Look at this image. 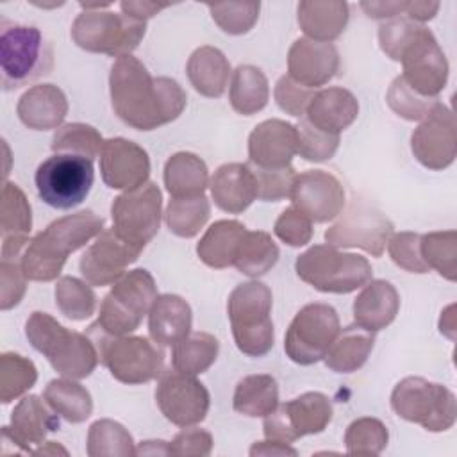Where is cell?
<instances>
[{"label": "cell", "mask_w": 457, "mask_h": 457, "mask_svg": "<svg viewBox=\"0 0 457 457\" xmlns=\"http://www.w3.org/2000/svg\"><path fill=\"white\" fill-rule=\"evenodd\" d=\"M220 352V341L209 332H189L184 339L173 345V370L186 375H200L207 371Z\"/></svg>", "instance_id": "39"}, {"label": "cell", "mask_w": 457, "mask_h": 457, "mask_svg": "<svg viewBox=\"0 0 457 457\" xmlns=\"http://www.w3.org/2000/svg\"><path fill=\"white\" fill-rule=\"evenodd\" d=\"M164 186L171 198L202 196L209 186L207 164L191 152H177L164 164Z\"/></svg>", "instance_id": "35"}, {"label": "cell", "mask_w": 457, "mask_h": 457, "mask_svg": "<svg viewBox=\"0 0 457 457\" xmlns=\"http://www.w3.org/2000/svg\"><path fill=\"white\" fill-rule=\"evenodd\" d=\"M93 180V161L73 154H54L37 166L34 175L39 198L62 211L80 205L89 195Z\"/></svg>", "instance_id": "11"}, {"label": "cell", "mask_w": 457, "mask_h": 457, "mask_svg": "<svg viewBox=\"0 0 457 457\" xmlns=\"http://www.w3.org/2000/svg\"><path fill=\"white\" fill-rule=\"evenodd\" d=\"M89 457H129L136 455L130 432L118 421L98 420L87 430Z\"/></svg>", "instance_id": "42"}, {"label": "cell", "mask_w": 457, "mask_h": 457, "mask_svg": "<svg viewBox=\"0 0 457 457\" xmlns=\"http://www.w3.org/2000/svg\"><path fill=\"white\" fill-rule=\"evenodd\" d=\"M298 25L309 39L330 43L343 34L350 11L343 0H305L298 4Z\"/></svg>", "instance_id": "31"}, {"label": "cell", "mask_w": 457, "mask_h": 457, "mask_svg": "<svg viewBox=\"0 0 457 457\" xmlns=\"http://www.w3.org/2000/svg\"><path fill=\"white\" fill-rule=\"evenodd\" d=\"M155 402L168 421L177 427H191L205 420L211 396L196 377L170 370L159 377Z\"/></svg>", "instance_id": "16"}, {"label": "cell", "mask_w": 457, "mask_h": 457, "mask_svg": "<svg viewBox=\"0 0 457 457\" xmlns=\"http://www.w3.org/2000/svg\"><path fill=\"white\" fill-rule=\"evenodd\" d=\"M100 175L111 189L130 191L148 182V154L125 137L105 139L100 150Z\"/></svg>", "instance_id": "21"}, {"label": "cell", "mask_w": 457, "mask_h": 457, "mask_svg": "<svg viewBox=\"0 0 457 457\" xmlns=\"http://www.w3.org/2000/svg\"><path fill=\"white\" fill-rule=\"evenodd\" d=\"M104 232V218L93 211H79L52 221L25 246L20 266L29 280H55L70 253L86 246L87 241Z\"/></svg>", "instance_id": "2"}, {"label": "cell", "mask_w": 457, "mask_h": 457, "mask_svg": "<svg viewBox=\"0 0 457 457\" xmlns=\"http://www.w3.org/2000/svg\"><path fill=\"white\" fill-rule=\"evenodd\" d=\"M25 336L32 348L43 353L52 368L66 378L89 377L100 361L89 336L68 330L48 312L34 311L25 323Z\"/></svg>", "instance_id": "3"}, {"label": "cell", "mask_w": 457, "mask_h": 457, "mask_svg": "<svg viewBox=\"0 0 457 457\" xmlns=\"http://www.w3.org/2000/svg\"><path fill=\"white\" fill-rule=\"evenodd\" d=\"M250 455L252 457H259V455H266V457L268 455H291V457H295V455H298V452L286 443L266 439V441L253 443L250 448Z\"/></svg>", "instance_id": "61"}, {"label": "cell", "mask_w": 457, "mask_h": 457, "mask_svg": "<svg viewBox=\"0 0 457 457\" xmlns=\"http://www.w3.org/2000/svg\"><path fill=\"white\" fill-rule=\"evenodd\" d=\"M146 32V21L112 11H82L71 25L73 43L93 54L130 55Z\"/></svg>", "instance_id": "10"}, {"label": "cell", "mask_w": 457, "mask_h": 457, "mask_svg": "<svg viewBox=\"0 0 457 457\" xmlns=\"http://www.w3.org/2000/svg\"><path fill=\"white\" fill-rule=\"evenodd\" d=\"M102 364L123 384H145L162 373L164 352L155 341L143 336H109L96 323L87 334Z\"/></svg>", "instance_id": "6"}, {"label": "cell", "mask_w": 457, "mask_h": 457, "mask_svg": "<svg viewBox=\"0 0 457 457\" xmlns=\"http://www.w3.org/2000/svg\"><path fill=\"white\" fill-rule=\"evenodd\" d=\"M32 453H36V455H57V453L68 455V452H66L61 445H57L55 441H45L43 445H39L37 448H34Z\"/></svg>", "instance_id": "63"}, {"label": "cell", "mask_w": 457, "mask_h": 457, "mask_svg": "<svg viewBox=\"0 0 457 457\" xmlns=\"http://www.w3.org/2000/svg\"><path fill=\"white\" fill-rule=\"evenodd\" d=\"M187 79L196 93L207 98H220L230 79V62L216 46H200L187 59Z\"/></svg>", "instance_id": "32"}, {"label": "cell", "mask_w": 457, "mask_h": 457, "mask_svg": "<svg viewBox=\"0 0 457 457\" xmlns=\"http://www.w3.org/2000/svg\"><path fill=\"white\" fill-rule=\"evenodd\" d=\"M211 18L227 34L239 36L246 34L259 20V2H227V4H207Z\"/></svg>", "instance_id": "49"}, {"label": "cell", "mask_w": 457, "mask_h": 457, "mask_svg": "<svg viewBox=\"0 0 457 457\" xmlns=\"http://www.w3.org/2000/svg\"><path fill=\"white\" fill-rule=\"evenodd\" d=\"M20 121L32 130L61 127L68 114L66 95L54 84H39L27 89L16 105Z\"/></svg>", "instance_id": "27"}, {"label": "cell", "mask_w": 457, "mask_h": 457, "mask_svg": "<svg viewBox=\"0 0 457 457\" xmlns=\"http://www.w3.org/2000/svg\"><path fill=\"white\" fill-rule=\"evenodd\" d=\"M104 141L105 139L95 127L86 123H68L59 127L50 146L54 154H73L93 161L100 155Z\"/></svg>", "instance_id": "46"}, {"label": "cell", "mask_w": 457, "mask_h": 457, "mask_svg": "<svg viewBox=\"0 0 457 457\" xmlns=\"http://www.w3.org/2000/svg\"><path fill=\"white\" fill-rule=\"evenodd\" d=\"M27 277L20 266V261H2L0 262V309L9 311L16 307L25 291Z\"/></svg>", "instance_id": "56"}, {"label": "cell", "mask_w": 457, "mask_h": 457, "mask_svg": "<svg viewBox=\"0 0 457 457\" xmlns=\"http://www.w3.org/2000/svg\"><path fill=\"white\" fill-rule=\"evenodd\" d=\"M330 420L332 403L328 396L318 391H309L287 403L277 405L266 414L262 432L266 439L291 445L303 436L323 432Z\"/></svg>", "instance_id": "13"}, {"label": "cell", "mask_w": 457, "mask_h": 457, "mask_svg": "<svg viewBox=\"0 0 457 457\" xmlns=\"http://www.w3.org/2000/svg\"><path fill=\"white\" fill-rule=\"evenodd\" d=\"M137 455H170L166 441H143L139 448H136Z\"/></svg>", "instance_id": "62"}, {"label": "cell", "mask_w": 457, "mask_h": 457, "mask_svg": "<svg viewBox=\"0 0 457 457\" xmlns=\"http://www.w3.org/2000/svg\"><path fill=\"white\" fill-rule=\"evenodd\" d=\"M359 114V102L345 87H325L314 93L311 98L305 120L316 129L336 134L348 129Z\"/></svg>", "instance_id": "28"}, {"label": "cell", "mask_w": 457, "mask_h": 457, "mask_svg": "<svg viewBox=\"0 0 457 457\" xmlns=\"http://www.w3.org/2000/svg\"><path fill=\"white\" fill-rule=\"evenodd\" d=\"M157 296V286L148 270L127 271L104 296L96 325L109 336H127L141 325Z\"/></svg>", "instance_id": "9"}, {"label": "cell", "mask_w": 457, "mask_h": 457, "mask_svg": "<svg viewBox=\"0 0 457 457\" xmlns=\"http://www.w3.org/2000/svg\"><path fill=\"white\" fill-rule=\"evenodd\" d=\"M416 161L428 170H445L455 161L457 129L452 109L437 102L411 136Z\"/></svg>", "instance_id": "18"}, {"label": "cell", "mask_w": 457, "mask_h": 457, "mask_svg": "<svg viewBox=\"0 0 457 457\" xmlns=\"http://www.w3.org/2000/svg\"><path fill=\"white\" fill-rule=\"evenodd\" d=\"M314 93H316L314 89H309V87L295 82L291 77L284 75L277 80L273 96H275L277 105L284 112L302 118V116H305L307 105H309L311 98L314 96Z\"/></svg>", "instance_id": "54"}, {"label": "cell", "mask_w": 457, "mask_h": 457, "mask_svg": "<svg viewBox=\"0 0 457 457\" xmlns=\"http://www.w3.org/2000/svg\"><path fill=\"white\" fill-rule=\"evenodd\" d=\"M296 127V137H298V148L296 154L311 162H323L330 159L337 146H339V136L323 132L311 125L305 118L300 120Z\"/></svg>", "instance_id": "50"}, {"label": "cell", "mask_w": 457, "mask_h": 457, "mask_svg": "<svg viewBox=\"0 0 457 457\" xmlns=\"http://www.w3.org/2000/svg\"><path fill=\"white\" fill-rule=\"evenodd\" d=\"M273 232L289 246H303L312 237V221L291 205L280 212L273 225Z\"/></svg>", "instance_id": "53"}, {"label": "cell", "mask_w": 457, "mask_h": 457, "mask_svg": "<svg viewBox=\"0 0 457 457\" xmlns=\"http://www.w3.org/2000/svg\"><path fill=\"white\" fill-rule=\"evenodd\" d=\"M45 402L68 423H82L93 412L89 391L73 378H54L43 391Z\"/></svg>", "instance_id": "38"}, {"label": "cell", "mask_w": 457, "mask_h": 457, "mask_svg": "<svg viewBox=\"0 0 457 457\" xmlns=\"http://www.w3.org/2000/svg\"><path fill=\"white\" fill-rule=\"evenodd\" d=\"M246 227L237 220L214 221L196 245L200 261L214 270L234 266L239 245L246 234Z\"/></svg>", "instance_id": "33"}, {"label": "cell", "mask_w": 457, "mask_h": 457, "mask_svg": "<svg viewBox=\"0 0 457 457\" xmlns=\"http://www.w3.org/2000/svg\"><path fill=\"white\" fill-rule=\"evenodd\" d=\"M170 4H157V2H136V0H125L120 4L121 12L136 18V20H143L146 21L148 18L155 16L159 11L166 9Z\"/></svg>", "instance_id": "59"}, {"label": "cell", "mask_w": 457, "mask_h": 457, "mask_svg": "<svg viewBox=\"0 0 457 457\" xmlns=\"http://www.w3.org/2000/svg\"><path fill=\"white\" fill-rule=\"evenodd\" d=\"M300 280L321 293L346 295L371 280V264L359 253H345L330 245H314L295 261Z\"/></svg>", "instance_id": "7"}, {"label": "cell", "mask_w": 457, "mask_h": 457, "mask_svg": "<svg viewBox=\"0 0 457 457\" xmlns=\"http://www.w3.org/2000/svg\"><path fill=\"white\" fill-rule=\"evenodd\" d=\"M407 2H361V9L375 20H393L405 12Z\"/></svg>", "instance_id": "58"}, {"label": "cell", "mask_w": 457, "mask_h": 457, "mask_svg": "<svg viewBox=\"0 0 457 457\" xmlns=\"http://www.w3.org/2000/svg\"><path fill=\"white\" fill-rule=\"evenodd\" d=\"M386 102L389 109L396 112L400 118L407 121H418L423 120L439 100L416 93L400 75L391 82L386 95Z\"/></svg>", "instance_id": "48"}, {"label": "cell", "mask_w": 457, "mask_h": 457, "mask_svg": "<svg viewBox=\"0 0 457 457\" xmlns=\"http://www.w3.org/2000/svg\"><path fill=\"white\" fill-rule=\"evenodd\" d=\"M43 400L29 395L18 402L11 412V425L2 428L4 443H12L20 452L32 453V446L43 445L46 434L59 428V416Z\"/></svg>", "instance_id": "22"}, {"label": "cell", "mask_w": 457, "mask_h": 457, "mask_svg": "<svg viewBox=\"0 0 457 457\" xmlns=\"http://www.w3.org/2000/svg\"><path fill=\"white\" fill-rule=\"evenodd\" d=\"M114 114L136 130H154L177 120L187 102L180 84L170 77H152L134 55L114 61L109 73Z\"/></svg>", "instance_id": "1"}, {"label": "cell", "mask_w": 457, "mask_h": 457, "mask_svg": "<svg viewBox=\"0 0 457 457\" xmlns=\"http://www.w3.org/2000/svg\"><path fill=\"white\" fill-rule=\"evenodd\" d=\"M421 234L416 232H398L387 241V252L391 261L411 273H427L430 268L425 264L420 250Z\"/></svg>", "instance_id": "51"}, {"label": "cell", "mask_w": 457, "mask_h": 457, "mask_svg": "<svg viewBox=\"0 0 457 457\" xmlns=\"http://www.w3.org/2000/svg\"><path fill=\"white\" fill-rule=\"evenodd\" d=\"M37 380L34 362L20 353L5 352L0 355V400L9 403L27 393Z\"/></svg>", "instance_id": "45"}, {"label": "cell", "mask_w": 457, "mask_h": 457, "mask_svg": "<svg viewBox=\"0 0 457 457\" xmlns=\"http://www.w3.org/2000/svg\"><path fill=\"white\" fill-rule=\"evenodd\" d=\"M337 70L339 54L332 43L300 37L287 52V77L309 89L332 80Z\"/></svg>", "instance_id": "24"}, {"label": "cell", "mask_w": 457, "mask_h": 457, "mask_svg": "<svg viewBox=\"0 0 457 457\" xmlns=\"http://www.w3.org/2000/svg\"><path fill=\"white\" fill-rule=\"evenodd\" d=\"M391 407L398 418L421 425L428 432H445L457 420L455 395L443 384L423 377H405L391 393Z\"/></svg>", "instance_id": "8"}, {"label": "cell", "mask_w": 457, "mask_h": 457, "mask_svg": "<svg viewBox=\"0 0 457 457\" xmlns=\"http://www.w3.org/2000/svg\"><path fill=\"white\" fill-rule=\"evenodd\" d=\"M54 296L61 314L71 321H84L96 309V295L91 289V284L77 277L59 278L54 289Z\"/></svg>", "instance_id": "43"}, {"label": "cell", "mask_w": 457, "mask_h": 457, "mask_svg": "<svg viewBox=\"0 0 457 457\" xmlns=\"http://www.w3.org/2000/svg\"><path fill=\"white\" fill-rule=\"evenodd\" d=\"M398 62L403 66L402 79L420 95L437 98L448 80V61L434 34L420 25L402 48Z\"/></svg>", "instance_id": "15"}, {"label": "cell", "mask_w": 457, "mask_h": 457, "mask_svg": "<svg viewBox=\"0 0 457 457\" xmlns=\"http://www.w3.org/2000/svg\"><path fill=\"white\" fill-rule=\"evenodd\" d=\"M439 11V2H407L405 16L416 23L432 20Z\"/></svg>", "instance_id": "60"}, {"label": "cell", "mask_w": 457, "mask_h": 457, "mask_svg": "<svg viewBox=\"0 0 457 457\" xmlns=\"http://www.w3.org/2000/svg\"><path fill=\"white\" fill-rule=\"evenodd\" d=\"M189 303L179 295H159L148 311L150 339L159 346H173L191 332Z\"/></svg>", "instance_id": "30"}, {"label": "cell", "mask_w": 457, "mask_h": 457, "mask_svg": "<svg viewBox=\"0 0 457 457\" xmlns=\"http://www.w3.org/2000/svg\"><path fill=\"white\" fill-rule=\"evenodd\" d=\"M211 196L218 209L239 214L257 198V180L248 162L221 164L209 180Z\"/></svg>", "instance_id": "26"}, {"label": "cell", "mask_w": 457, "mask_h": 457, "mask_svg": "<svg viewBox=\"0 0 457 457\" xmlns=\"http://www.w3.org/2000/svg\"><path fill=\"white\" fill-rule=\"evenodd\" d=\"M32 209L25 193L14 182H4L0 200L2 261H18L29 245Z\"/></svg>", "instance_id": "25"}, {"label": "cell", "mask_w": 457, "mask_h": 457, "mask_svg": "<svg viewBox=\"0 0 457 457\" xmlns=\"http://www.w3.org/2000/svg\"><path fill=\"white\" fill-rule=\"evenodd\" d=\"M257 180V198L264 202H278L291 195L293 182L296 179V171L293 166L280 170H266L257 168L248 162Z\"/></svg>", "instance_id": "52"}, {"label": "cell", "mask_w": 457, "mask_h": 457, "mask_svg": "<svg viewBox=\"0 0 457 457\" xmlns=\"http://www.w3.org/2000/svg\"><path fill=\"white\" fill-rule=\"evenodd\" d=\"M289 198L293 207L314 223H327L337 218L345 207L341 182L323 170H307L296 175Z\"/></svg>", "instance_id": "20"}, {"label": "cell", "mask_w": 457, "mask_h": 457, "mask_svg": "<svg viewBox=\"0 0 457 457\" xmlns=\"http://www.w3.org/2000/svg\"><path fill=\"white\" fill-rule=\"evenodd\" d=\"M373 345L375 332H370L355 323L339 330L323 361L327 368L336 373H353L368 361Z\"/></svg>", "instance_id": "34"}, {"label": "cell", "mask_w": 457, "mask_h": 457, "mask_svg": "<svg viewBox=\"0 0 457 457\" xmlns=\"http://www.w3.org/2000/svg\"><path fill=\"white\" fill-rule=\"evenodd\" d=\"M421 257L430 270H436L450 282L457 278V232L441 230L421 236Z\"/></svg>", "instance_id": "44"}, {"label": "cell", "mask_w": 457, "mask_h": 457, "mask_svg": "<svg viewBox=\"0 0 457 457\" xmlns=\"http://www.w3.org/2000/svg\"><path fill=\"white\" fill-rule=\"evenodd\" d=\"M170 455L175 457H205L212 450V436L204 428L184 427L171 443H168Z\"/></svg>", "instance_id": "57"}, {"label": "cell", "mask_w": 457, "mask_h": 457, "mask_svg": "<svg viewBox=\"0 0 457 457\" xmlns=\"http://www.w3.org/2000/svg\"><path fill=\"white\" fill-rule=\"evenodd\" d=\"M161 216L162 195L154 182L123 191L111 205L112 230L121 239L141 248L159 232Z\"/></svg>", "instance_id": "14"}, {"label": "cell", "mask_w": 457, "mask_h": 457, "mask_svg": "<svg viewBox=\"0 0 457 457\" xmlns=\"http://www.w3.org/2000/svg\"><path fill=\"white\" fill-rule=\"evenodd\" d=\"M341 330L339 316L328 303H307L293 318L284 337L286 355L309 366L321 361Z\"/></svg>", "instance_id": "12"}, {"label": "cell", "mask_w": 457, "mask_h": 457, "mask_svg": "<svg viewBox=\"0 0 457 457\" xmlns=\"http://www.w3.org/2000/svg\"><path fill=\"white\" fill-rule=\"evenodd\" d=\"M230 105L243 116L262 111L270 100V86L262 70L252 64H241L234 70L230 80Z\"/></svg>", "instance_id": "37"}, {"label": "cell", "mask_w": 457, "mask_h": 457, "mask_svg": "<svg viewBox=\"0 0 457 457\" xmlns=\"http://www.w3.org/2000/svg\"><path fill=\"white\" fill-rule=\"evenodd\" d=\"M273 296L266 284L250 280L232 289L227 300V314L236 346L248 357L266 355L275 343L271 321Z\"/></svg>", "instance_id": "4"}, {"label": "cell", "mask_w": 457, "mask_h": 457, "mask_svg": "<svg viewBox=\"0 0 457 457\" xmlns=\"http://www.w3.org/2000/svg\"><path fill=\"white\" fill-rule=\"evenodd\" d=\"M387 427L377 418H359L352 421L345 432L346 453L350 455H378L387 446Z\"/></svg>", "instance_id": "47"}, {"label": "cell", "mask_w": 457, "mask_h": 457, "mask_svg": "<svg viewBox=\"0 0 457 457\" xmlns=\"http://www.w3.org/2000/svg\"><path fill=\"white\" fill-rule=\"evenodd\" d=\"M400 309V296L387 280H370L353 300V320L359 327L378 332L391 325Z\"/></svg>", "instance_id": "29"}, {"label": "cell", "mask_w": 457, "mask_h": 457, "mask_svg": "<svg viewBox=\"0 0 457 457\" xmlns=\"http://www.w3.org/2000/svg\"><path fill=\"white\" fill-rule=\"evenodd\" d=\"M298 148L296 127L271 118L259 123L248 136V162L257 168L280 170L291 166Z\"/></svg>", "instance_id": "23"}, {"label": "cell", "mask_w": 457, "mask_h": 457, "mask_svg": "<svg viewBox=\"0 0 457 457\" xmlns=\"http://www.w3.org/2000/svg\"><path fill=\"white\" fill-rule=\"evenodd\" d=\"M278 246L271 239L268 232L262 230H246L234 266L246 277L257 278L264 273H268L278 261Z\"/></svg>", "instance_id": "40"}, {"label": "cell", "mask_w": 457, "mask_h": 457, "mask_svg": "<svg viewBox=\"0 0 457 457\" xmlns=\"http://www.w3.org/2000/svg\"><path fill=\"white\" fill-rule=\"evenodd\" d=\"M278 405V384L271 375L243 377L234 391L232 407L248 418H264Z\"/></svg>", "instance_id": "36"}, {"label": "cell", "mask_w": 457, "mask_h": 457, "mask_svg": "<svg viewBox=\"0 0 457 457\" xmlns=\"http://www.w3.org/2000/svg\"><path fill=\"white\" fill-rule=\"evenodd\" d=\"M0 29V70L5 91L18 89L52 71L54 50L37 27L2 20Z\"/></svg>", "instance_id": "5"}, {"label": "cell", "mask_w": 457, "mask_h": 457, "mask_svg": "<svg viewBox=\"0 0 457 457\" xmlns=\"http://www.w3.org/2000/svg\"><path fill=\"white\" fill-rule=\"evenodd\" d=\"M393 236V223L378 211L353 205L348 212L325 230L327 245L334 248H361L380 257Z\"/></svg>", "instance_id": "17"}, {"label": "cell", "mask_w": 457, "mask_h": 457, "mask_svg": "<svg viewBox=\"0 0 457 457\" xmlns=\"http://www.w3.org/2000/svg\"><path fill=\"white\" fill-rule=\"evenodd\" d=\"M211 216V205L205 195L171 198L168 202L164 220L171 234L179 237L196 236Z\"/></svg>", "instance_id": "41"}, {"label": "cell", "mask_w": 457, "mask_h": 457, "mask_svg": "<svg viewBox=\"0 0 457 457\" xmlns=\"http://www.w3.org/2000/svg\"><path fill=\"white\" fill-rule=\"evenodd\" d=\"M421 23H416L412 20L405 18H393L378 27V45L382 52L393 59L398 61L402 48L407 45L411 36L416 32V29Z\"/></svg>", "instance_id": "55"}, {"label": "cell", "mask_w": 457, "mask_h": 457, "mask_svg": "<svg viewBox=\"0 0 457 457\" xmlns=\"http://www.w3.org/2000/svg\"><path fill=\"white\" fill-rule=\"evenodd\" d=\"M141 252V246L121 239L112 228H104L95 243L82 253L79 261L80 275L91 286H112L127 273L125 270L137 261Z\"/></svg>", "instance_id": "19"}]
</instances>
